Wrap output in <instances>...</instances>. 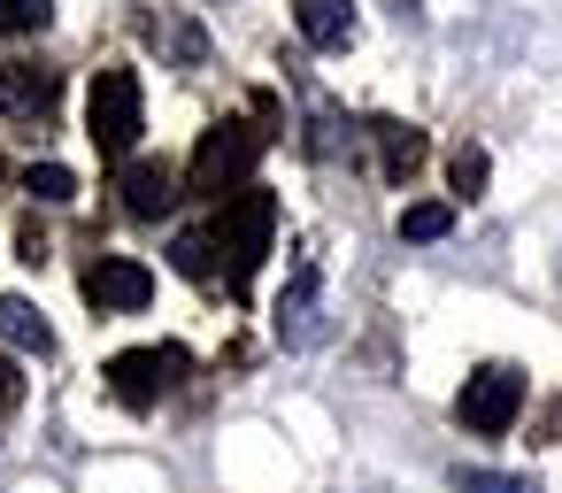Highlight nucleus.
<instances>
[{
	"label": "nucleus",
	"instance_id": "nucleus-19",
	"mask_svg": "<svg viewBox=\"0 0 562 493\" xmlns=\"http://www.w3.org/2000/svg\"><path fill=\"white\" fill-rule=\"evenodd\" d=\"M16 401H24V378H16L9 355H0V408H16Z\"/></svg>",
	"mask_w": 562,
	"mask_h": 493
},
{
	"label": "nucleus",
	"instance_id": "nucleus-5",
	"mask_svg": "<svg viewBox=\"0 0 562 493\" xmlns=\"http://www.w3.org/2000/svg\"><path fill=\"white\" fill-rule=\"evenodd\" d=\"M516 408H524V378H516L508 362H485V370L454 393V416H462L470 432H485V439H501V432L516 424Z\"/></svg>",
	"mask_w": 562,
	"mask_h": 493
},
{
	"label": "nucleus",
	"instance_id": "nucleus-6",
	"mask_svg": "<svg viewBox=\"0 0 562 493\" xmlns=\"http://www.w3.org/2000/svg\"><path fill=\"white\" fill-rule=\"evenodd\" d=\"M86 301H93L101 316H132V309L155 301V270L132 262V255H101V262L86 270Z\"/></svg>",
	"mask_w": 562,
	"mask_h": 493
},
{
	"label": "nucleus",
	"instance_id": "nucleus-12",
	"mask_svg": "<svg viewBox=\"0 0 562 493\" xmlns=\"http://www.w3.org/2000/svg\"><path fill=\"white\" fill-rule=\"evenodd\" d=\"M370 139H378V155H385V178H393V186L424 163V132H408V124H370Z\"/></svg>",
	"mask_w": 562,
	"mask_h": 493
},
{
	"label": "nucleus",
	"instance_id": "nucleus-18",
	"mask_svg": "<svg viewBox=\"0 0 562 493\" xmlns=\"http://www.w3.org/2000/svg\"><path fill=\"white\" fill-rule=\"evenodd\" d=\"M170 255H178V270H186V278H209V270H216V262H209V232H186Z\"/></svg>",
	"mask_w": 562,
	"mask_h": 493
},
{
	"label": "nucleus",
	"instance_id": "nucleus-9",
	"mask_svg": "<svg viewBox=\"0 0 562 493\" xmlns=\"http://www.w3.org/2000/svg\"><path fill=\"white\" fill-rule=\"evenodd\" d=\"M124 209L147 216V224L170 216V209H178V178H170L162 163H124Z\"/></svg>",
	"mask_w": 562,
	"mask_h": 493
},
{
	"label": "nucleus",
	"instance_id": "nucleus-2",
	"mask_svg": "<svg viewBox=\"0 0 562 493\" xmlns=\"http://www.w3.org/2000/svg\"><path fill=\"white\" fill-rule=\"evenodd\" d=\"M86 132H93V147H101L109 163H132V147H139V132H147V93H139L132 70H101V78H93V93H86Z\"/></svg>",
	"mask_w": 562,
	"mask_h": 493
},
{
	"label": "nucleus",
	"instance_id": "nucleus-7",
	"mask_svg": "<svg viewBox=\"0 0 562 493\" xmlns=\"http://www.w3.org/2000/svg\"><path fill=\"white\" fill-rule=\"evenodd\" d=\"M278 339L285 347H316V332H324V270L316 262H301L293 278H285V293H278Z\"/></svg>",
	"mask_w": 562,
	"mask_h": 493
},
{
	"label": "nucleus",
	"instance_id": "nucleus-4",
	"mask_svg": "<svg viewBox=\"0 0 562 493\" xmlns=\"http://www.w3.org/2000/svg\"><path fill=\"white\" fill-rule=\"evenodd\" d=\"M109 393L124 401V408H155L162 393H178L186 378H193V355L186 347H124V355H109Z\"/></svg>",
	"mask_w": 562,
	"mask_h": 493
},
{
	"label": "nucleus",
	"instance_id": "nucleus-8",
	"mask_svg": "<svg viewBox=\"0 0 562 493\" xmlns=\"http://www.w3.org/2000/svg\"><path fill=\"white\" fill-rule=\"evenodd\" d=\"M63 101V78L55 70H40V63H0V109H9V116H47Z\"/></svg>",
	"mask_w": 562,
	"mask_h": 493
},
{
	"label": "nucleus",
	"instance_id": "nucleus-20",
	"mask_svg": "<svg viewBox=\"0 0 562 493\" xmlns=\"http://www.w3.org/2000/svg\"><path fill=\"white\" fill-rule=\"evenodd\" d=\"M0 178H9V163H0Z\"/></svg>",
	"mask_w": 562,
	"mask_h": 493
},
{
	"label": "nucleus",
	"instance_id": "nucleus-16",
	"mask_svg": "<svg viewBox=\"0 0 562 493\" xmlns=\"http://www.w3.org/2000/svg\"><path fill=\"white\" fill-rule=\"evenodd\" d=\"M454 493H531V478H501V470H454Z\"/></svg>",
	"mask_w": 562,
	"mask_h": 493
},
{
	"label": "nucleus",
	"instance_id": "nucleus-11",
	"mask_svg": "<svg viewBox=\"0 0 562 493\" xmlns=\"http://www.w3.org/2000/svg\"><path fill=\"white\" fill-rule=\"evenodd\" d=\"M0 339H9V347H24V355H55L47 316H40L24 293H0Z\"/></svg>",
	"mask_w": 562,
	"mask_h": 493
},
{
	"label": "nucleus",
	"instance_id": "nucleus-1",
	"mask_svg": "<svg viewBox=\"0 0 562 493\" xmlns=\"http://www.w3.org/2000/svg\"><path fill=\"white\" fill-rule=\"evenodd\" d=\"M270 232H278V201H270L262 186H247V193H232V201L216 209L209 247H224V278H232V285L255 278V262L270 255Z\"/></svg>",
	"mask_w": 562,
	"mask_h": 493
},
{
	"label": "nucleus",
	"instance_id": "nucleus-13",
	"mask_svg": "<svg viewBox=\"0 0 562 493\" xmlns=\"http://www.w3.org/2000/svg\"><path fill=\"white\" fill-rule=\"evenodd\" d=\"M454 232V209L447 201H416V209H401V239H447Z\"/></svg>",
	"mask_w": 562,
	"mask_h": 493
},
{
	"label": "nucleus",
	"instance_id": "nucleus-15",
	"mask_svg": "<svg viewBox=\"0 0 562 493\" xmlns=\"http://www.w3.org/2000/svg\"><path fill=\"white\" fill-rule=\"evenodd\" d=\"M447 178H454V193H462V201H477V193H485V178H493V163H485L477 147H462V155L447 163Z\"/></svg>",
	"mask_w": 562,
	"mask_h": 493
},
{
	"label": "nucleus",
	"instance_id": "nucleus-14",
	"mask_svg": "<svg viewBox=\"0 0 562 493\" xmlns=\"http://www.w3.org/2000/svg\"><path fill=\"white\" fill-rule=\"evenodd\" d=\"M24 193H40V201H78V178H70L63 163H32V170H24Z\"/></svg>",
	"mask_w": 562,
	"mask_h": 493
},
{
	"label": "nucleus",
	"instance_id": "nucleus-3",
	"mask_svg": "<svg viewBox=\"0 0 562 493\" xmlns=\"http://www.w3.org/2000/svg\"><path fill=\"white\" fill-rule=\"evenodd\" d=\"M262 132L255 124H216V132H201V147H193V193H216V201H232V193H247V178H255V163H262Z\"/></svg>",
	"mask_w": 562,
	"mask_h": 493
},
{
	"label": "nucleus",
	"instance_id": "nucleus-10",
	"mask_svg": "<svg viewBox=\"0 0 562 493\" xmlns=\"http://www.w3.org/2000/svg\"><path fill=\"white\" fill-rule=\"evenodd\" d=\"M301 40L308 47H324V55H339L347 40H355V9H347V0H301Z\"/></svg>",
	"mask_w": 562,
	"mask_h": 493
},
{
	"label": "nucleus",
	"instance_id": "nucleus-17",
	"mask_svg": "<svg viewBox=\"0 0 562 493\" xmlns=\"http://www.w3.org/2000/svg\"><path fill=\"white\" fill-rule=\"evenodd\" d=\"M55 16V0H0V32H40Z\"/></svg>",
	"mask_w": 562,
	"mask_h": 493
}]
</instances>
